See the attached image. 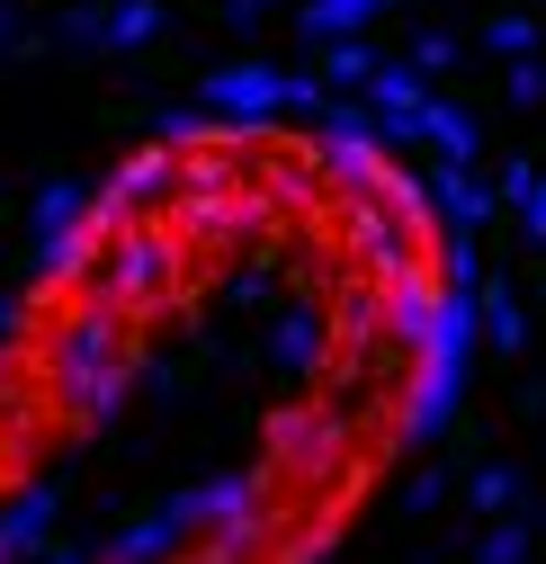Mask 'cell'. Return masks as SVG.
<instances>
[{
	"instance_id": "6da1fadb",
	"label": "cell",
	"mask_w": 546,
	"mask_h": 564,
	"mask_svg": "<svg viewBox=\"0 0 546 564\" xmlns=\"http://www.w3.org/2000/svg\"><path fill=\"white\" fill-rule=\"evenodd\" d=\"M457 349V251L394 144L153 134L0 323V564H331Z\"/></svg>"
}]
</instances>
